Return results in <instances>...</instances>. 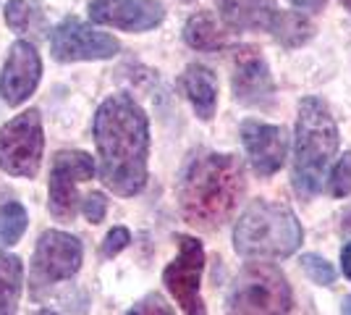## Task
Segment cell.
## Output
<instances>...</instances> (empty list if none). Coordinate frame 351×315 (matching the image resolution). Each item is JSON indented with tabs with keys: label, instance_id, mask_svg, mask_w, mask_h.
Returning <instances> with one entry per match:
<instances>
[{
	"label": "cell",
	"instance_id": "obj_1",
	"mask_svg": "<svg viewBox=\"0 0 351 315\" xmlns=\"http://www.w3.org/2000/svg\"><path fill=\"white\" fill-rule=\"evenodd\" d=\"M92 132L103 184L113 195H139L147 184L149 158V121L145 108L126 92L110 95L97 108Z\"/></svg>",
	"mask_w": 351,
	"mask_h": 315
},
{
	"label": "cell",
	"instance_id": "obj_2",
	"mask_svg": "<svg viewBox=\"0 0 351 315\" xmlns=\"http://www.w3.org/2000/svg\"><path fill=\"white\" fill-rule=\"evenodd\" d=\"M244 187V165L236 155H197L178 181V208L184 221L202 231H215L234 215Z\"/></svg>",
	"mask_w": 351,
	"mask_h": 315
},
{
	"label": "cell",
	"instance_id": "obj_3",
	"mask_svg": "<svg viewBox=\"0 0 351 315\" xmlns=\"http://www.w3.org/2000/svg\"><path fill=\"white\" fill-rule=\"evenodd\" d=\"M338 150V126L320 97H304L296 116V148H293V189L309 200L322 189L328 163Z\"/></svg>",
	"mask_w": 351,
	"mask_h": 315
},
{
	"label": "cell",
	"instance_id": "obj_4",
	"mask_svg": "<svg viewBox=\"0 0 351 315\" xmlns=\"http://www.w3.org/2000/svg\"><path fill=\"white\" fill-rule=\"evenodd\" d=\"M302 244V224L293 210L278 202L254 200L234 229V247L241 257H289Z\"/></svg>",
	"mask_w": 351,
	"mask_h": 315
},
{
	"label": "cell",
	"instance_id": "obj_5",
	"mask_svg": "<svg viewBox=\"0 0 351 315\" xmlns=\"http://www.w3.org/2000/svg\"><path fill=\"white\" fill-rule=\"evenodd\" d=\"M291 286L278 266L249 263L231 284L226 315H289Z\"/></svg>",
	"mask_w": 351,
	"mask_h": 315
},
{
	"label": "cell",
	"instance_id": "obj_6",
	"mask_svg": "<svg viewBox=\"0 0 351 315\" xmlns=\"http://www.w3.org/2000/svg\"><path fill=\"white\" fill-rule=\"evenodd\" d=\"M45 137H43V119L40 110H24L16 119L0 126V171L32 179L37 176L43 163Z\"/></svg>",
	"mask_w": 351,
	"mask_h": 315
},
{
	"label": "cell",
	"instance_id": "obj_7",
	"mask_svg": "<svg viewBox=\"0 0 351 315\" xmlns=\"http://www.w3.org/2000/svg\"><path fill=\"white\" fill-rule=\"evenodd\" d=\"M176 242H178V255L162 270V284L186 315H207L202 294H199L202 270H205L202 242L186 234H178Z\"/></svg>",
	"mask_w": 351,
	"mask_h": 315
},
{
	"label": "cell",
	"instance_id": "obj_8",
	"mask_svg": "<svg viewBox=\"0 0 351 315\" xmlns=\"http://www.w3.org/2000/svg\"><path fill=\"white\" fill-rule=\"evenodd\" d=\"M92 174L95 161L84 150H60L53 158L47 181V208L56 218H73L79 208V184L92 179Z\"/></svg>",
	"mask_w": 351,
	"mask_h": 315
},
{
	"label": "cell",
	"instance_id": "obj_9",
	"mask_svg": "<svg viewBox=\"0 0 351 315\" xmlns=\"http://www.w3.org/2000/svg\"><path fill=\"white\" fill-rule=\"evenodd\" d=\"M121 45L113 34L100 32L84 24L82 19L69 16L63 19L50 34V53L60 63H73V60H105L113 58Z\"/></svg>",
	"mask_w": 351,
	"mask_h": 315
},
{
	"label": "cell",
	"instance_id": "obj_10",
	"mask_svg": "<svg viewBox=\"0 0 351 315\" xmlns=\"http://www.w3.org/2000/svg\"><path fill=\"white\" fill-rule=\"evenodd\" d=\"M82 257H84L82 242L66 231L50 229L37 240L34 257H32V279L34 284L69 281L82 268Z\"/></svg>",
	"mask_w": 351,
	"mask_h": 315
},
{
	"label": "cell",
	"instance_id": "obj_11",
	"mask_svg": "<svg viewBox=\"0 0 351 315\" xmlns=\"http://www.w3.org/2000/svg\"><path fill=\"white\" fill-rule=\"evenodd\" d=\"M40 76H43V60H40L37 47L32 45V43H27V40H19V43L11 45L8 58L3 63L0 97L11 105V108L27 103L29 95L40 84Z\"/></svg>",
	"mask_w": 351,
	"mask_h": 315
},
{
	"label": "cell",
	"instance_id": "obj_12",
	"mask_svg": "<svg viewBox=\"0 0 351 315\" xmlns=\"http://www.w3.org/2000/svg\"><path fill=\"white\" fill-rule=\"evenodd\" d=\"M234 97L247 108H265L276 97V84L265 58L257 47H239L234 58V76H231Z\"/></svg>",
	"mask_w": 351,
	"mask_h": 315
},
{
	"label": "cell",
	"instance_id": "obj_13",
	"mask_svg": "<svg viewBox=\"0 0 351 315\" xmlns=\"http://www.w3.org/2000/svg\"><path fill=\"white\" fill-rule=\"evenodd\" d=\"M89 19L123 32H147L165 19V5L160 0H95L89 3Z\"/></svg>",
	"mask_w": 351,
	"mask_h": 315
},
{
	"label": "cell",
	"instance_id": "obj_14",
	"mask_svg": "<svg viewBox=\"0 0 351 315\" xmlns=\"http://www.w3.org/2000/svg\"><path fill=\"white\" fill-rule=\"evenodd\" d=\"M241 142H244L249 163L260 176H273L286 163L289 135L283 126L249 119L241 124Z\"/></svg>",
	"mask_w": 351,
	"mask_h": 315
},
{
	"label": "cell",
	"instance_id": "obj_15",
	"mask_svg": "<svg viewBox=\"0 0 351 315\" xmlns=\"http://www.w3.org/2000/svg\"><path fill=\"white\" fill-rule=\"evenodd\" d=\"M220 19L236 32H270L278 16L276 0H215Z\"/></svg>",
	"mask_w": 351,
	"mask_h": 315
},
{
	"label": "cell",
	"instance_id": "obj_16",
	"mask_svg": "<svg viewBox=\"0 0 351 315\" xmlns=\"http://www.w3.org/2000/svg\"><path fill=\"white\" fill-rule=\"evenodd\" d=\"M178 87L186 95L194 113L202 121H210L218 108V79L202 63H189L178 79Z\"/></svg>",
	"mask_w": 351,
	"mask_h": 315
},
{
	"label": "cell",
	"instance_id": "obj_17",
	"mask_svg": "<svg viewBox=\"0 0 351 315\" xmlns=\"http://www.w3.org/2000/svg\"><path fill=\"white\" fill-rule=\"evenodd\" d=\"M184 40L186 45L194 47V50H205V53H215V50H223L228 47V30L218 24V19L207 11H199L194 14L186 21L184 27Z\"/></svg>",
	"mask_w": 351,
	"mask_h": 315
},
{
	"label": "cell",
	"instance_id": "obj_18",
	"mask_svg": "<svg viewBox=\"0 0 351 315\" xmlns=\"http://www.w3.org/2000/svg\"><path fill=\"white\" fill-rule=\"evenodd\" d=\"M24 286V263L19 255L0 253V315H16Z\"/></svg>",
	"mask_w": 351,
	"mask_h": 315
},
{
	"label": "cell",
	"instance_id": "obj_19",
	"mask_svg": "<svg viewBox=\"0 0 351 315\" xmlns=\"http://www.w3.org/2000/svg\"><path fill=\"white\" fill-rule=\"evenodd\" d=\"M312 32H315V27H312V21H309L304 14H296V11H278L270 34H273L283 47H299L312 37Z\"/></svg>",
	"mask_w": 351,
	"mask_h": 315
},
{
	"label": "cell",
	"instance_id": "obj_20",
	"mask_svg": "<svg viewBox=\"0 0 351 315\" xmlns=\"http://www.w3.org/2000/svg\"><path fill=\"white\" fill-rule=\"evenodd\" d=\"M27 224H29V215L21 202H16V200L0 202V247L16 244L24 237Z\"/></svg>",
	"mask_w": 351,
	"mask_h": 315
},
{
	"label": "cell",
	"instance_id": "obj_21",
	"mask_svg": "<svg viewBox=\"0 0 351 315\" xmlns=\"http://www.w3.org/2000/svg\"><path fill=\"white\" fill-rule=\"evenodd\" d=\"M5 24L14 32H19V34H29V32L43 34L45 32L43 14L32 3H27V0H11L5 5Z\"/></svg>",
	"mask_w": 351,
	"mask_h": 315
},
{
	"label": "cell",
	"instance_id": "obj_22",
	"mask_svg": "<svg viewBox=\"0 0 351 315\" xmlns=\"http://www.w3.org/2000/svg\"><path fill=\"white\" fill-rule=\"evenodd\" d=\"M328 192L333 197L351 195V152H343L328 176Z\"/></svg>",
	"mask_w": 351,
	"mask_h": 315
},
{
	"label": "cell",
	"instance_id": "obj_23",
	"mask_svg": "<svg viewBox=\"0 0 351 315\" xmlns=\"http://www.w3.org/2000/svg\"><path fill=\"white\" fill-rule=\"evenodd\" d=\"M302 268H304V273H307L315 284L330 286L336 281V268L320 255H304L302 257Z\"/></svg>",
	"mask_w": 351,
	"mask_h": 315
},
{
	"label": "cell",
	"instance_id": "obj_24",
	"mask_svg": "<svg viewBox=\"0 0 351 315\" xmlns=\"http://www.w3.org/2000/svg\"><path fill=\"white\" fill-rule=\"evenodd\" d=\"M126 315H176V313L160 294H147L145 300L136 302Z\"/></svg>",
	"mask_w": 351,
	"mask_h": 315
},
{
	"label": "cell",
	"instance_id": "obj_25",
	"mask_svg": "<svg viewBox=\"0 0 351 315\" xmlns=\"http://www.w3.org/2000/svg\"><path fill=\"white\" fill-rule=\"evenodd\" d=\"M82 213H84V218L89 224H100L105 218V213H108V197L103 192H89L84 197V202H82Z\"/></svg>",
	"mask_w": 351,
	"mask_h": 315
},
{
	"label": "cell",
	"instance_id": "obj_26",
	"mask_svg": "<svg viewBox=\"0 0 351 315\" xmlns=\"http://www.w3.org/2000/svg\"><path fill=\"white\" fill-rule=\"evenodd\" d=\"M129 242H132L129 229H123V226L110 229V231H108V237H105V242H103V257H116L121 250H126V247H129Z\"/></svg>",
	"mask_w": 351,
	"mask_h": 315
},
{
	"label": "cell",
	"instance_id": "obj_27",
	"mask_svg": "<svg viewBox=\"0 0 351 315\" xmlns=\"http://www.w3.org/2000/svg\"><path fill=\"white\" fill-rule=\"evenodd\" d=\"M341 266H343V273L351 279V240L343 244V250H341Z\"/></svg>",
	"mask_w": 351,
	"mask_h": 315
},
{
	"label": "cell",
	"instance_id": "obj_28",
	"mask_svg": "<svg viewBox=\"0 0 351 315\" xmlns=\"http://www.w3.org/2000/svg\"><path fill=\"white\" fill-rule=\"evenodd\" d=\"M296 8H304V11H320L325 5V0H291Z\"/></svg>",
	"mask_w": 351,
	"mask_h": 315
},
{
	"label": "cell",
	"instance_id": "obj_29",
	"mask_svg": "<svg viewBox=\"0 0 351 315\" xmlns=\"http://www.w3.org/2000/svg\"><path fill=\"white\" fill-rule=\"evenodd\" d=\"M341 310H343V315H351V294L343 300V307H341Z\"/></svg>",
	"mask_w": 351,
	"mask_h": 315
},
{
	"label": "cell",
	"instance_id": "obj_30",
	"mask_svg": "<svg viewBox=\"0 0 351 315\" xmlns=\"http://www.w3.org/2000/svg\"><path fill=\"white\" fill-rule=\"evenodd\" d=\"M34 315H60V313H56V310H37Z\"/></svg>",
	"mask_w": 351,
	"mask_h": 315
},
{
	"label": "cell",
	"instance_id": "obj_31",
	"mask_svg": "<svg viewBox=\"0 0 351 315\" xmlns=\"http://www.w3.org/2000/svg\"><path fill=\"white\" fill-rule=\"evenodd\" d=\"M341 5H343V8H346V11L351 14V0H341Z\"/></svg>",
	"mask_w": 351,
	"mask_h": 315
},
{
	"label": "cell",
	"instance_id": "obj_32",
	"mask_svg": "<svg viewBox=\"0 0 351 315\" xmlns=\"http://www.w3.org/2000/svg\"><path fill=\"white\" fill-rule=\"evenodd\" d=\"M181 3H191V0H181Z\"/></svg>",
	"mask_w": 351,
	"mask_h": 315
}]
</instances>
